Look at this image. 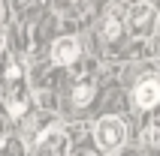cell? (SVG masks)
<instances>
[{
    "instance_id": "1",
    "label": "cell",
    "mask_w": 160,
    "mask_h": 156,
    "mask_svg": "<svg viewBox=\"0 0 160 156\" xmlns=\"http://www.w3.org/2000/svg\"><path fill=\"white\" fill-rule=\"evenodd\" d=\"M124 138H127V126H124L121 117H103V120H97V126H94V141H97V147L103 150V153L118 150L124 144Z\"/></svg>"
},
{
    "instance_id": "2",
    "label": "cell",
    "mask_w": 160,
    "mask_h": 156,
    "mask_svg": "<svg viewBox=\"0 0 160 156\" xmlns=\"http://www.w3.org/2000/svg\"><path fill=\"white\" fill-rule=\"evenodd\" d=\"M154 18H157V9L151 6V3H133V9H130V30L139 36L151 33L154 30Z\"/></svg>"
},
{
    "instance_id": "3",
    "label": "cell",
    "mask_w": 160,
    "mask_h": 156,
    "mask_svg": "<svg viewBox=\"0 0 160 156\" xmlns=\"http://www.w3.org/2000/svg\"><path fill=\"white\" fill-rule=\"evenodd\" d=\"M82 54V45L72 39V36H61V39H54L52 45V60L58 63V66H72V63L79 60Z\"/></svg>"
},
{
    "instance_id": "4",
    "label": "cell",
    "mask_w": 160,
    "mask_h": 156,
    "mask_svg": "<svg viewBox=\"0 0 160 156\" xmlns=\"http://www.w3.org/2000/svg\"><path fill=\"white\" fill-rule=\"evenodd\" d=\"M133 102L139 105V108H154V105H160V81L157 78L139 81L136 90H133Z\"/></svg>"
},
{
    "instance_id": "5",
    "label": "cell",
    "mask_w": 160,
    "mask_h": 156,
    "mask_svg": "<svg viewBox=\"0 0 160 156\" xmlns=\"http://www.w3.org/2000/svg\"><path fill=\"white\" fill-rule=\"evenodd\" d=\"M36 156H67V135L58 129L45 132L42 138L36 141Z\"/></svg>"
},
{
    "instance_id": "6",
    "label": "cell",
    "mask_w": 160,
    "mask_h": 156,
    "mask_svg": "<svg viewBox=\"0 0 160 156\" xmlns=\"http://www.w3.org/2000/svg\"><path fill=\"white\" fill-rule=\"evenodd\" d=\"M121 36H124V21L118 15H106V21H103V39L109 45H115V42H121Z\"/></svg>"
},
{
    "instance_id": "7",
    "label": "cell",
    "mask_w": 160,
    "mask_h": 156,
    "mask_svg": "<svg viewBox=\"0 0 160 156\" xmlns=\"http://www.w3.org/2000/svg\"><path fill=\"white\" fill-rule=\"evenodd\" d=\"M91 99H94V84L91 81H82V84L72 87V102L76 105H88Z\"/></svg>"
},
{
    "instance_id": "8",
    "label": "cell",
    "mask_w": 160,
    "mask_h": 156,
    "mask_svg": "<svg viewBox=\"0 0 160 156\" xmlns=\"http://www.w3.org/2000/svg\"><path fill=\"white\" fill-rule=\"evenodd\" d=\"M3 48H6V39H3V33H0V51H3Z\"/></svg>"
}]
</instances>
